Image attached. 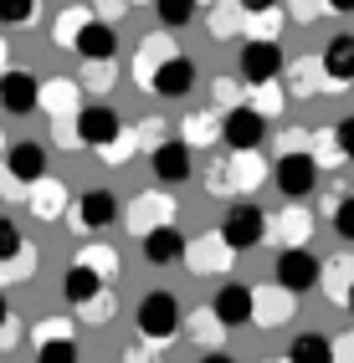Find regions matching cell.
I'll return each mask as SVG.
<instances>
[{"label": "cell", "instance_id": "1", "mask_svg": "<svg viewBox=\"0 0 354 363\" xmlns=\"http://www.w3.org/2000/svg\"><path fill=\"white\" fill-rule=\"evenodd\" d=\"M134 323H139V337H149V343L175 337L180 333V297L175 292H144V297H139Z\"/></svg>", "mask_w": 354, "mask_h": 363}, {"label": "cell", "instance_id": "2", "mask_svg": "<svg viewBox=\"0 0 354 363\" xmlns=\"http://www.w3.org/2000/svg\"><path fill=\"white\" fill-rule=\"evenodd\" d=\"M262 240H267V210L262 205L242 200V205L226 210V220H221V246L226 251H252V246H262Z\"/></svg>", "mask_w": 354, "mask_h": 363}, {"label": "cell", "instance_id": "3", "mask_svg": "<svg viewBox=\"0 0 354 363\" xmlns=\"http://www.w3.org/2000/svg\"><path fill=\"white\" fill-rule=\"evenodd\" d=\"M73 138L87 143V149H108V143L124 138V118H118L108 103H87V108H77V118H73Z\"/></svg>", "mask_w": 354, "mask_h": 363}, {"label": "cell", "instance_id": "4", "mask_svg": "<svg viewBox=\"0 0 354 363\" xmlns=\"http://www.w3.org/2000/svg\"><path fill=\"white\" fill-rule=\"evenodd\" d=\"M144 82L159 92V98H191L195 92V62L180 52H164V62H154L144 72Z\"/></svg>", "mask_w": 354, "mask_h": 363}, {"label": "cell", "instance_id": "5", "mask_svg": "<svg viewBox=\"0 0 354 363\" xmlns=\"http://www.w3.org/2000/svg\"><path fill=\"white\" fill-rule=\"evenodd\" d=\"M318 281H323V266H318L313 251H303V246L277 251V286H288L293 297H303V292H313Z\"/></svg>", "mask_w": 354, "mask_h": 363}, {"label": "cell", "instance_id": "6", "mask_svg": "<svg viewBox=\"0 0 354 363\" xmlns=\"http://www.w3.org/2000/svg\"><path fill=\"white\" fill-rule=\"evenodd\" d=\"M272 179H277V189H282L288 200H303V195H313V189H318V159L303 154V149H293V154L277 159Z\"/></svg>", "mask_w": 354, "mask_h": 363}, {"label": "cell", "instance_id": "7", "mask_svg": "<svg viewBox=\"0 0 354 363\" xmlns=\"http://www.w3.org/2000/svg\"><path fill=\"white\" fill-rule=\"evenodd\" d=\"M262 138H267V118L257 113V108H231L221 118V143H226L231 154H252Z\"/></svg>", "mask_w": 354, "mask_h": 363}, {"label": "cell", "instance_id": "8", "mask_svg": "<svg viewBox=\"0 0 354 363\" xmlns=\"http://www.w3.org/2000/svg\"><path fill=\"white\" fill-rule=\"evenodd\" d=\"M0 174L16 179L21 189H31L36 179H46V149H41V143H31V138L11 143V149L0 154Z\"/></svg>", "mask_w": 354, "mask_h": 363}, {"label": "cell", "instance_id": "9", "mask_svg": "<svg viewBox=\"0 0 354 363\" xmlns=\"http://www.w3.org/2000/svg\"><path fill=\"white\" fill-rule=\"evenodd\" d=\"M149 164H154V179H159V184H185V179L195 174V154H191V143H185V138L154 143Z\"/></svg>", "mask_w": 354, "mask_h": 363}, {"label": "cell", "instance_id": "10", "mask_svg": "<svg viewBox=\"0 0 354 363\" xmlns=\"http://www.w3.org/2000/svg\"><path fill=\"white\" fill-rule=\"evenodd\" d=\"M0 108H6L11 118H26V113H36V108H41V82L31 77V72H16V67H6V72H0Z\"/></svg>", "mask_w": 354, "mask_h": 363}, {"label": "cell", "instance_id": "11", "mask_svg": "<svg viewBox=\"0 0 354 363\" xmlns=\"http://www.w3.org/2000/svg\"><path fill=\"white\" fill-rule=\"evenodd\" d=\"M242 77L257 82V87H267L282 77V46L277 41H247L242 46Z\"/></svg>", "mask_w": 354, "mask_h": 363}, {"label": "cell", "instance_id": "12", "mask_svg": "<svg viewBox=\"0 0 354 363\" xmlns=\"http://www.w3.org/2000/svg\"><path fill=\"white\" fill-rule=\"evenodd\" d=\"M73 46H77V57L82 62H113L118 57V31L108 26V21H82L77 26V36H73Z\"/></svg>", "mask_w": 354, "mask_h": 363}, {"label": "cell", "instance_id": "13", "mask_svg": "<svg viewBox=\"0 0 354 363\" xmlns=\"http://www.w3.org/2000/svg\"><path fill=\"white\" fill-rule=\"evenodd\" d=\"M139 251H144L149 266H175V261H185V235L175 225H149L139 235Z\"/></svg>", "mask_w": 354, "mask_h": 363}, {"label": "cell", "instance_id": "14", "mask_svg": "<svg viewBox=\"0 0 354 363\" xmlns=\"http://www.w3.org/2000/svg\"><path fill=\"white\" fill-rule=\"evenodd\" d=\"M210 312H216L221 328H247V323H252V286L226 281L221 292H216V302H210Z\"/></svg>", "mask_w": 354, "mask_h": 363}, {"label": "cell", "instance_id": "15", "mask_svg": "<svg viewBox=\"0 0 354 363\" xmlns=\"http://www.w3.org/2000/svg\"><path fill=\"white\" fill-rule=\"evenodd\" d=\"M77 230H108L118 220V200H113V189H87V195L77 200Z\"/></svg>", "mask_w": 354, "mask_h": 363}, {"label": "cell", "instance_id": "16", "mask_svg": "<svg viewBox=\"0 0 354 363\" xmlns=\"http://www.w3.org/2000/svg\"><path fill=\"white\" fill-rule=\"evenodd\" d=\"M318 62H323V77L334 82V87H349L354 82V36H334V41L323 46Z\"/></svg>", "mask_w": 354, "mask_h": 363}, {"label": "cell", "instance_id": "17", "mask_svg": "<svg viewBox=\"0 0 354 363\" xmlns=\"http://www.w3.org/2000/svg\"><path fill=\"white\" fill-rule=\"evenodd\" d=\"M98 292H103V277L92 272L87 261H73V266H67V277H62V297L73 302V307H87Z\"/></svg>", "mask_w": 354, "mask_h": 363}, {"label": "cell", "instance_id": "18", "mask_svg": "<svg viewBox=\"0 0 354 363\" xmlns=\"http://www.w3.org/2000/svg\"><path fill=\"white\" fill-rule=\"evenodd\" d=\"M36 358L41 363H77V343L57 323H46V328H36Z\"/></svg>", "mask_w": 354, "mask_h": 363}, {"label": "cell", "instance_id": "19", "mask_svg": "<svg viewBox=\"0 0 354 363\" xmlns=\"http://www.w3.org/2000/svg\"><path fill=\"white\" fill-rule=\"evenodd\" d=\"M293 318V292H252V323H288Z\"/></svg>", "mask_w": 354, "mask_h": 363}, {"label": "cell", "instance_id": "20", "mask_svg": "<svg viewBox=\"0 0 354 363\" xmlns=\"http://www.w3.org/2000/svg\"><path fill=\"white\" fill-rule=\"evenodd\" d=\"M288 358L293 363H328V358H334V343H328L323 333H298L293 348H288Z\"/></svg>", "mask_w": 354, "mask_h": 363}, {"label": "cell", "instance_id": "21", "mask_svg": "<svg viewBox=\"0 0 354 363\" xmlns=\"http://www.w3.org/2000/svg\"><path fill=\"white\" fill-rule=\"evenodd\" d=\"M195 6H200V0H154V16L170 31H180V26H191V21H195Z\"/></svg>", "mask_w": 354, "mask_h": 363}, {"label": "cell", "instance_id": "22", "mask_svg": "<svg viewBox=\"0 0 354 363\" xmlns=\"http://www.w3.org/2000/svg\"><path fill=\"white\" fill-rule=\"evenodd\" d=\"M36 11V0H0V26H31Z\"/></svg>", "mask_w": 354, "mask_h": 363}, {"label": "cell", "instance_id": "23", "mask_svg": "<svg viewBox=\"0 0 354 363\" xmlns=\"http://www.w3.org/2000/svg\"><path fill=\"white\" fill-rule=\"evenodd\" d=\"M73 98H77V87H73V82H41V108L62 113V108H73Z\"/></svg>", "mask_w": 354, "mask_h": 363}, {"label": "cell", "instance_id": "24", "mask_svg": "<svg viewBox=\"0 0 354 363\" xmlns=\"http://www.w3.org/2000/svg\"><path fill=\"white\" fill-rule=\"evenodd\" d=\"M334 230H339V240H354V195H344L334 205Z\"/></svg>", "mask_w": 354, "mask_h": 363}, {"label": "cell", "instance_id": "25", "mask_svg": "<svg viewBox=\"0 0 354 363\" xmlns=\"http://www.w3.org/2000/svg\"><path fill=\"white\" fill-rule=\"evenodd\" d=\"M82 21H87V11H62V16H57V41H62V46H73V36H77Z\"/></svg>", "mask_w": 354, "mask_h": 363}, {"label": "cell", "instance_id": "26", "mask_svg": "<svg viewBox=\"0 0 354 363\" xmlns=\"http://www.w3.org/2000/svg\"><path fill=\"white\" fill-rule=\"evenodd\" d=\"M334 143H339V154H344V159H354V113H349V118H339Z\"/></svg>", "mask_w": 354, "mask_h": 363}, {"label": "cell", "instance_id": "27", "mask_svg": "<svg viewBox=\"0 0 354 363\" xmlns=\"http://www.w3.org/2000/svg\"><path fill=\"white\" fill-rule=\"evenodd\" d=\"M77 261H87V266H92L98 277H108L113 266H118V256H113V251H87V256H77Z\"/></svg>", "mask_w": 354, "mask_h": 363}, {"label": "cell", "instance_id": "28", "mask_svg": "<svg viewBox=\"0 0 354 363\" xmlns=\"http://www.w3.org/2000/svg\"><path fill=\"white\" fill-rule=\"evenodd\" d=\"M236 6L252 11V16H267V11H277V6H282V0H236Z\"/></svg>", "mask_w": 354, "mask_h": 363}, {"label": "cell", "instance_id": "29", "mask_svg": "<svg viewBox=\"0 0 354 363\" xmlns=\"http://www.w3.org/2000/svg\"><path fill=\"white\" fill-rule=\"evenodd\" d=\"M11 328V302H6V292H0V333Z\"/></svg>", "mask_w": 354, "mask_h": 363}, {"label": "cell", "instance_id": "30", "mask_svg": "<svg viewBox=\"0 0 354 363\" xmlns=\"http://www.w3.org/2000/svg\"><path fill=\"white\" fill-rule=\"evenodd\" d=\"M323 6H328V11H339V16H349V11H354V0H323Z\"/></svg>", "mask_w": 354, "mask_h": 363}, {"label": "cell", "instance_id": "31", "mask_svg": "<svg viewBox=\"0 0 354 363\" xmlns=\"http://www.w3.org/2000/svg\"><path fill=\"white\" fill-rule=\"evenodd\" d=\"M344 307H349V312H354V281H349V286H344Z\"/></svg>", "mask_w": 354, "mask_h": 363}, {"label": "cell", "instance_id": "32", "mask_svg": "<svg viewBox=\"0 0 354 363\" xmlns=\"http://www.w3.org/2000/svg\"><path fill=\"white\" fill-rule=\"evenodd\" d=\"M0 72H6V41H0Z\"/></svg>", "mask_w": 354, "mask_h": 363}, {"label": "cell", "instance_id": "33", "mask_svg": "<svg viewBox=\"0 0 354 363\" xmlns=\"http://www.w3.org/2000/svg\"><path fill=\"white\" fill-rule=\"evenodd\" d=\"M0 154H6V138H0Z\"/></svg>", "mask_w": 354, "mask_h": 363}]
</instances>
